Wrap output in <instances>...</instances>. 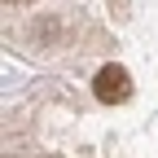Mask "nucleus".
Segmentation results:
<instances>
[{
  "instance_id": "nucleus-2",
  "label": "nucleus",
  "mask_w": 158,
  "mask_h": 158,
  "mask_svg": "<svg viewBox=\"0 0 158 158\" xmlns=\"http://www.w3.org/2000/svg\"><path fill=\"white\" fill-rule=\"evenodd\" d=\"M13 5H18V0H13Z\"/></svg>"
},
{
  "instance_id": "nucleus-1",
  "label": "nucleus",
  "mask_w": 158,
  "mask_h": 158,
  "mask_svg": "<svg viewBox=\"0 0 158 158\" xmlns=\"http://www.w3.org/2000/svg\"><path fill=\"white\" fill-rule=\"evenodd\" d=\"M92 92H97V101H106V106H118V101H127L132 97V75L123 70V66H101L97 70V79H92Z\"/></svg>"
}]
</instances>
